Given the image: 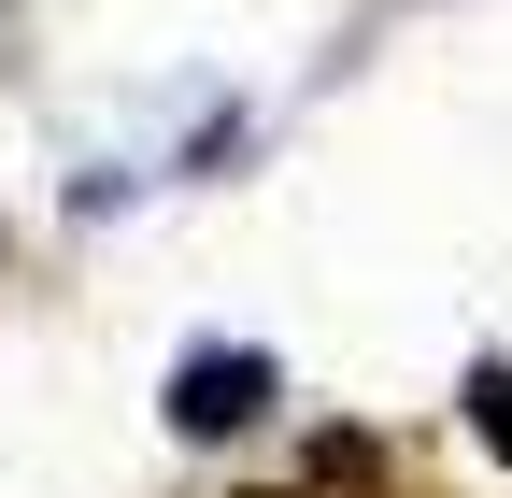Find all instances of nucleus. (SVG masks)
Listing matches in <instances>:
<instances>
[{"mask_svg":"<svg viewBox=\"0 0 512 498\" xmlns=\"http://www.w3.org/2000/svg\"><path fill=\"white\" fill-rule=\"evenodd\" d=\"M470 427H484V442H498V470H512V370H498V356L470 370Z\"/></svg>","mask_w":512,"mask_h":498,"instance_id":"obj_2","label":"nucleus"},{"mask_svg":"<svg viewBox=\"0 0 512 498\" xmlns=\"http://www.w3.org/2000/svg\"><path fill=\"white\" fill-rule=\"evenodd\" d=\"M0 257H15V242H0Z\"/></svg>","mask_w":512,"mask_h":498,"instance_id":"obj_3","label":"nucleus"},{"mask_svg":"<svg viewBox=\"0 0 512 498\" xmlns=\"http://www.w3.org/2000/svg\"><path fill=\"white\" fill-rule=\"evenodd\" d=\"M256 413H271V356L256 342H200L171 370V427L185 442H228V427H256Z\"/></svg>","mask_w":512,"mask_h":498,"instance_id":"obj_1","label":"nucleus"}]
</instances>
